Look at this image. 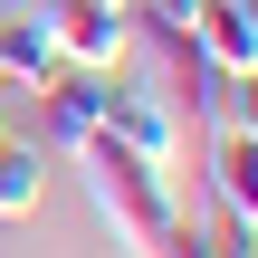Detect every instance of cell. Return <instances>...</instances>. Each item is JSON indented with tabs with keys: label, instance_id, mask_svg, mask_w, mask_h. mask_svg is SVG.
Wrapping results in <instances>:
<instances>
[{
	"label": "cell",
	"instance_id": "cell-1",
	"mask_svg": "<svg viewBox=\"0 0 258 258\" xmlns=\"http://www.w3.org/2000/svg\"><path fill=\"white\" fill-rule=\"evenodd\" d=\"M77 163V182H86V211L124 239L134 258H163L172 249V230H182V201H172V172L163 163H144V153H124V144H86V153H67Z\"/></svg>",
	"mask_w": 258,
	"mask_h": 258
},
{
	"label": "cell",
	"instance_id": "cell-2",
	"mask_svg": "<svg viewBox=\"0 0 258 258\" xmlns=\"http://www.w3.org/2000/svg\"><path fill=\"white\" fill-rule=\"evenodd\" d=\"M96 134L172 172V153H182V105H172L153 77H124V67H105V105H96Z\"/></svg>",
	"mask_w": 258,
	"mask_h": 258
},
{
	"label": "cell",
	"instance_id": "cell-3",
	"mask_svg": "<svg viewBox=\"0 0 258 258\" xmlns=\"http://www.w3.org/2000/svg\"><path fill=\"white\" fill-rule=\"evenodd\" d=\"M67 67H124L134 57V0H48Z\"/></svg>",
	"mask_w": 258,
	"mask_h": 258
},
{
	"label": "cell",
	"instance_id": "cell-4",
	"mask_svg": "<svg viewBox=\"0 0 258 258\" xmlns=\"http://www.w3.org/2000/svg\"><path fill=\"white\" fill-rule=\"evenodd\" d=\"M29 96H38V144H48V153H86V144H96L105 67H57V77H38Z\"/></svg>",
	"mask_w": 258,
	"mask_h": 258
},
{
	"label": "cell",
	"instance_id": "cell-5",
	"mask_svg": "<svg viewBox=\"0 0 258 258\" xmlns=\"http://www.w3.org/2000/svg\"><path fill=\"white\" fill-rule=\"evenodd\" d=\"M67 57H57V19H48V0H10L0 10V77L10 86H38V77H57Z\"/></svg>",
	"mask_w": 258,
	"mask_h": 258
},
{
	"label": "cell",
	"instance_id": "cell-6",
	"mask_svg": "<svg viewBox=\"0 0 258 258\" xmlns=\"http://www.w3.org/2000/svg\"><path fill=\"white\" fill-rule=\"evenodd\" d=\"M211 211H230L239 230H258V134H239V124H220L211 134Z\"/></svg>",
	"mask_w": 258,
	"mask_h": 258
},
{
	"label": "cell",
	"instance_id": "cell-7",
	"mask_svg": "<svg viewBox=\"0 0 258 258\" xmlns=\"http://www.w3.org/2000/svg\"><path fill=\"white\" fill-rule=\"evenodd\" d=\"M191 48H201L211 67L249 77V67H258V19L239 10V0H201V19H191Z\"/></svg>",
	"mask_w": 258,
	"mask_h": 258
},
{
	"label": "cell",
	"instance_id": "cell-8",
	"mask_svg": "<svg viewBox=\"0 0 258 258\" xmlns=\"http://www.w3.org/2000/svg\"><path fill=\"white\" fill-rule=\"evenodd\" d=\"M38 191H48V144L10 124V134H0V220H29Z\"/></svg>",
	"mask_w": 258,
	"mask_h": 258
},
{
	"label": "cell",
	"instance_id": "cell-9",
	"mask_svg": "<svg viewBox=\"0 0 258 258\" xmlns=\"http://www.w3.org/2000/svg\"><path fill=\"white\" fill-rule=\"evenodd\" d=\"M230 124H239V134H258V67L239 77V96H230Z\"/></svg>",
	"mask_w": 258,
	"mask_h": 258
},
{
	"label": "cell",
	"instance_id": "cell-10",
	"mask_svg": "<svg viewBox=\"0 0 258 258\" xmlns=\"http://www.w3.org/2000/svg\"><path fill=\"white\" fill-rule=\"evenodd\" d=\"M0 134H10V96H0Z\"/></svg>",
	"mask_w": 258,
	"mask_h": 258
},
{
	"label": "cell",
	"instance_id": "cell-11",
	"mask_svg": "<svg viewBox=\"0 0 258 258\" xmlns=\"http://www.w3.org/2000/svg\"><path fill=\"white\" fill-rule=\"evenodd\" d=\"M0 86H10V77H0Z\"/></svg>",
	"mask_w": 258,
	"mask_h": 258
},
{
	"label": "cell",
	"instance_id": "cell-12",
	"mask_svg": "<svg viewBox=\"0 0 258 258\" xmlns=\"http://www.w3.org/2000/svg\"><path fill=\"white\" fill-rule=\"evenodd\" d=\"M172 258H182V249H172Z\"/></svg>",
	"mask_w": 258,
	"mask_h": 258
}]
</instances>
